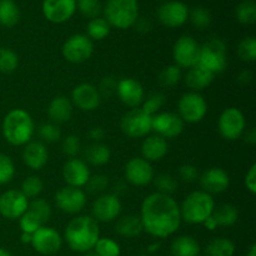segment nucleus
Here are the masks:
<instances>
[{
	"instance_id": "f8f14e48",
	"label": "nucleus",
	"mask_w": 256,
	"mask_h": 256,
	"mask_svg": "<svg viewBox=\"0 0 256 256\" xmlns=\"http://www.w3.org/2000/svg\"><path fill=\"white\" fill-rule=\"evenodd\" d=\"M30 245L40 255H55L62 249V238L55 229L42 225L32 234Z\"/></svg>"
},
{
	"instance_id": "338daca9",
	"label": "nucleus",
	"mask_w": 256,
	"mask_h": 256,
	"mask_svg": "<svg viewBox=\"0 0 256 256\" xmlns=\"http://www.w3.org/2000/svg\"><path fill=\"white\" fill-rule=\"evenodd\" d=\"M158 248H159V244L152 245V246H150V252H152V250H158Z\"/></svg>"
},
{
	"instance_id": "58836bf2",
	"label": "nucleus",
	"mask_w": 256,
	"mask_h": 256,
	"mask_svg": "<svg viewBox=\"0 0 256 256\" xmlns=\"http://www.w3.org/2000/svg\"><path fill=\"white\" fill-rule=\"evenodd\" d=\"M42 189H44V182L39 176H28L24 182H22V189L20 192L28 198V199H36L40 194H42Z\"/></svg>"
},
{
	"instance_id": "49530a36",
	"label": "nucleus",
	"mask_w": 256,
	"mask_h": 256,
	"mask_svg": "<svg viewBox=\"0 0 256 256\" xmlns=\"http://www.w3.org/2000/svg\"><path fill=\"white\" fill-rule=\"evenodd\" d=\"M15 175V166L12 160L8 155L0 152V185L12 182Z\"/></svg>"
},
{
	"instance_id": "3c124183",
	"label": "nucleus",
	"mask_w": 256,
	"mask_h": 256,
	"mask_svg": "<svg viewBox=\"0 0 256 256\" xmlns=\"http://www.w3.org/2000/svg\"><path fill=\"white\" fill-rule=\"evenodd\" d=\"M80 148H82V144H80V140L76 135H68V136L62 140V152H64V155L69 156L70 159H72V158H75L79 154Z\"/></svg>"
},
{
	"instance_id": "bf43d9fd",
	"label": "nucleus",
	"mask_w": 256,
	"mask_h": 256,
	"mask_svg": "<svg viewBox=\"0 0 256 256\" xmlns=\"http://www.w3.org/2000/svg\"><path fill=\"white\" fill-rule=\"evenodd\" d=\"M245 134V142L249 145H255L256 144V130L255 128H252L249 132H244Z\"/></svg>"
},
{
	"instance_id": "f3484780",
	"label": "nucleus",
	"mask_w": 256,
	"mask_h": 256,
	"mask_svg": "<svg viewBox=\"0 0 256 256\" xmlns=\"http://www.w3.org/2000/svg\"><path fill=\"white\" fill-rule=\"evenodd\" d=\"M122 212V202L118 195L102 194L94 202L92 208V218L98 222H112Z\"/></svg>"
},
{
	"instance_id": "c9c22d12",
	"label": "nucleus",
	"mask_w": 256,
	"mask_h": 256,
	"mask_svg": "<svg viewBox=\"0 0 256 256\" xmlns=\"http://www.w3.org/2000/svg\"><path fill=\"white\" fill-rule=\"evenodd\" d=\"M182 69L178 65H168L164 69L160 72L159 76H158V82H159L160 86L162 88H172L182 80Z\"/></svg>"
},
{
	"instance_id": "680f3d73",
	"label": "nucleus",
	"mask_w": 256,
	"mask_h": 256,
	"mask_svg": "<svg viewBox=\"0 0 256 256\" xmlns=\"http://www.w3.org/2000/svg\"><path fill=\"white\" fill-rule=\"evenodd\" d=\"M32 234L22 232V244H32Z\"/></svg>"
},
{
	"instance_id": "8fccbe9b",
	"label": "nucleus",
	"mask_w": 256,
	"mask_h": 256,
	"mask_svg": "<svg viewBox=\"0 0 256 256\" xmlns=\"http://www.w3.org/2000/svg\"><path fill=\"white\" fill-rule=\"evenodd\" d=\"M108 185H109V179H108L106 175L96 174L89 178L85 186H86L88 192H92V194H99L106 189Z\"/></svg>"
},
{
	"instance_id": "cd10ccee",
	"label": "nucleus",
	"mask_w": 256,
	"mask_h": 256,
	"mask_svg": "<svg viewBox=\"0 0 256 256\" xmlns=\"http://www.w3.org/2000/svg\"><path fill=\"white\" fill-rule=\"evenodd\" d=\"M144 232L142 219L138 215H126V216L120 218L115 224V232L120 236L132 239V238L139 236Z\"/></svg>"
},
{
	"instance_id": "e433bc0d",
	"label": "nucleus",
	"mask_w": 256,
	"mask_h": 256,
	"mask_svg": "<svg viewBox=\"0 0 256 256\" xmlns=\"http://www.w3.org/2000/svg\"><path fill=\"white\" fill-rule=\"evenodd\" d=\"M19 66V58L16 52L9 48H0V72L10 74Z\"/></svg>"
},
{
	"instance_id": "c85d7f7f",
	"label": "nucleus",
	"mask_w": 256,
	"mask_h": 256,
	"mask_svg": "<svg viewBox=\"0 0 256 256\" xmlns=\"http://www.w3.org/2000/svg\"><path fill=\"white\" fill-rule=\"evenodd\" d=\"M172 256H199L200 245L192 236L182 235L176 238L172 242Z\"/></svg>"
},
{
	"instance_id": "412c9836",
	"label": "nucleus",
	"mask_w": 256,
	"mask_h": 256,
	"mask_svg": "<svg viewBox=\"0 0 256 256\" xmlns=\"http://www.w3.org/2000/svg\"><path fill=\"white\" fill-rule=\"evenodd\" d=\"M116 95L122 104L134 109L144 102V88L136 79L124 78L118 82Z\"/></svg>"
},
{
	"instance_id": "ddd939ff",
	"label": "nucleus",
	"mask_w": 256,
	"mask_h": 256,
	"mask_svg": "<svg viewBox=\"0 0 256 256\" xmlns=\"http://www.w3.org/2000/svg\"><path fill=\"white\" fill-rule=\"evenodd\" d=\"M29 199L20 190H6L0 195V215L8 220H19L28 212Z\"/></svg>"
},
{
	"instance_id": "4be33fe9",
	"label": "nucleus",
	"mask_w": 256,
	"mask_h": 256,
	"mask_svg": "<svg viewBox=\"0 0 256 256\" xmlns=\"http://www.w3.org/2000/svg\"><path fill=\"white\" fill-rule=\"evenodd\" d=\"M90 176L92 175H90L89 166L82 159L72 158V159L68 160L64 166H62V178H64L68 186L80 188L82 189V186L86 185Z\"/></svg>"
},
{
	"instance_id": "f03ea898",
	"label": "nucleus",
	"mask_w": 256,
	"mask_h": 256,
	"mask_svg": "<svg viewBox=\"0 0 256 256\" xmlns=\"http://www.w3.org/2000/svg\"><path fill=\"white\" fill-rule=\"evenodd\" d=\"M100 238L99 222L89 215L74 218L64 232L68 246L76 252H89L94 249Z\"/></svg>"
},
{
	"instance_id": "37998d69",
	"label": "nucleus",
	"mask_w": 256,
	"mask_h": 256,
	"mask_svg": "<svg viewBox=\"0 0 256 256\" xmlns=\"http://www.w3.org/2000/svg\"><path fill=\"white\" fill-rule=\"evenodd\" d=\"M76 8L85 18H89V19L99 18L102 10L100 0H78Z\"/></svg>"
},
{
	"instance_id": "6e6552de",
	"label": "nucleus",
	"mask_w": 256,
	"mask_h": 256,
	"mask_svg": "<svg viewBox=\"0 0 256 256\" xmlns=\"http://www.w3.org/2000/svg\"><path fill=\"white\" fill-rule=\"evenodd\" d=\"M179 116L184 122L189 124H196L202 122L208 112L206 100L199 92H185L179 100L178 104Z\"/></svg>"
},
{
	"instance_id": "a19ab883",
	"label": "nucleus",
	"mask_w": 256,
	"mask_h": 256,
	"mask_svg": "<svg viewBox=\"0 0 256 256\" xmlns=\"http://www.w3.org/2000/svg\"><path fill=\"white\" fill-rule=\"evenodd\" d=\"M238 55L242 62H254L256 60V39L254 36H248L240 42L238 46Z\"/></svg>"
},
{
	"instance_id": "2f4dec72",
	"label": "nucleus",
	"mask_w": 256,
	"mask_h": 256,
	"mask_svg": "<svg viewBox=\"0 0 256 256\" xmlns=\"http://www.w3.org/2000/svg\"><path fill=\"white\" fill-rule=\"evenodd\" d=\"M20 19V10L14 0H0V25L12 28Z\"/></svg>"
},
{
	"instance_id": "864d4df0",
	"label": "nucleus",
	"mask_w": 256,
	"mask_h": 256,
	"mask_svg": "<svg viewBox=\"0 0 256 256\" xmlns=\"http://www.w3.org/2000/svg\"><path fill=\"white\" fill-rule=\"evenodd\" d=\"M179 178L185 182H194L199 178V172L194 165L185 164L179 168Z\"/></svg>"
},
{
	"instance_id": "39448f33",
	"label": "nucleus",
	"mask_w": 256,
	"mask_h": 256,
	"mask_svg": "<svg viewBox=\"0 0 256 256\" xmlns=\"http://www.w3.org/2000/svg\"><path fill=\"white\" fill-rule=\"evenodd\" d=\"M104 15L110 26L122 30L132 28L139 18L138 0H106Z\"/></svg>"
},
{
	"instance_id": "0eeeda50",
	"label": "nucleus",
	"mask_w": 256,
	"mask_h": 256,
	"mask_svg": "<svg viewBox=\"0 0 256 256\" xmlns=\"http://www.w3.org/2000/svg\"><path fill=\"white\" fill-rule=\"evenodd\" d=\"M152 115L144 112L142 108H134L122 118L120 128L126 136L132 139H139V138H145L152 132Z\"/></svg>"
},
{
	"instance_id": "20e7f679",
	"label": "nucleus",
	"mask_w": 256,
	"mask_h": 256,
	"mask_svg": "<svg viewBox=\"0 0 256 256\" xmlns=\"http://www.w3.org/2000/svg\"><path fill=\"white\" fill-rule=\"evenodd\" d=\"M179 208L182 220L188 224H204L214 212L215 202L212 195L198 190L190 192Z\"/></svg>"
},
{
	"instance_id": "69168bd1",
	"label": "nucleus",
	"mask_w": 256,
	"mask_h": 256,
	"mask_svg": "<svg viewBox=\"0 0 256 256\" xmlns=\"http://www.w3.org/2000/svg\"><path fill=\"white\" fill-rule=\"evenodd\" d=\"M84 256H98V255L95 254L94 252H85Z\"/></svg>"
},
{
	"instance_id": "09e8293b",
	"label": "nucleus",
	"mask_w": 256,
	"mask_h": 256,
	"mask_svg": "<svg viewBox=\"0 0 256 256\" xmlns=\"http://www.w3.org/2000/svg\"><path fill=\"white\" fill-rule=\"evenodd\" d=\"M38 132H39V136L46 142H55L62 138V132H60L59 126L54 122L42 124L38 130Z\"/></svg>"
},
{
	"instance_id": "052dcab7",
	"label": "nucleus",
	"mask_w": 256,
	"mask_h": 256,
	"mask_svg": "<svg viewBox=\"0 0 256 256\" xmlns=\"http://www.w3.org/2000/svg\"><path fill=\"white\" fill-rule=\"evenodd\" d=\"M204 225H205V226H206V229H209V230H214V229H216V224H215L214 219H212V216H210L209 219H208L206 222H204Z\"/></svg>"
},
{
	"instance_id": "a18cd8bd",
	"label": "nucleus",
	"mask_w": 256,
	"mask_h": 256,
	"mask_svg": "<svg viewBox=\"0 0 256 256\" xmlns=\"http://www.w3.org/2000/svg\"><path fill=\"white\" fill-rule=\"evenodd\" d=\"M165 102H166V99L162 92H152L148 96L145 102H142V109L152 116V115L158 114V112L164 106Z\"/></svg>"
},
{
	"instance_id": "de8ad7c7",
	"label": "nucleus",
	"mask_w": 256,
	"mask_h": 256,
	"mask_svg": "<svg viewBox=\"0 0 256 256\" xmlns=\"http://www.w3.org/2000/svg\"><path fill=\"white\" fill-rule=\"evenodd\" d=\"M19 225L22 232H28V234H34L40 226H42V222L32 212H29V210L20 216Z\"/></svg>"
},
{
	"instance_id": "b1692460",
	"label": "nucleus",
	"mask_w": 256,
	"mask_h": 256,
	"mask_svg": "<svg viewBox=\"0 0 256 256\" xmlns=\"http://www.w3.org/2000/svg\"><path fill=\"white\" fill-rule=\"evenodd\" d=\"M49 160V152L42 142H29L24 145L22 162L29 169L40 170L46 165Z\"/></svg>"
},
{
	"instance_id": "79ce46f5",
	"label": "nucleus",
	"mask_w": 256,
	"mask_h": 256,
	"mask_svg": "<svg viewBox=\"0 0 256 256\" xmlns=\"http://www.w3.org/2000/svg\"><path fill=\"white\" fill-rule=\"evenodd\" d=\"M154 185L156 186L158 192H162V194L170 195L174 192H176L178 189V182L174 176L169 174H160L156 178L152 179Z\"/></svg>"
},
{
	"instance_id": "ea45409f",
	"label": "nucleus",
	"mask_w": 256,
	"mask_h": 256,
	"mask_svg": "<svg viewBox=\"0 0 256 256\" xmlns=\"http://www.w3.org/2000/svg\"><path fill=\"white\" fill-rule=\"evenodd\" d=\"M28 210L32 212L42 222V225L46 224L50 220V216H52V208H50L49 202H46L42 199H38V198L36 199H32L29 202Z\"/></svg>"
},
{
	"instance_id": "e2e57ef3",
	"label": "nucleus",
	"mask_w": 256,
	"mask_h": 256,
	"mask_svg": "<svg viewBox=\"0 0 256 256\" xmlns=\"http://www.w3.org/2000/svg\"><path fill=\"white\" fill-rule=\"evenodd\" d=\"M246 256H256V245L252 244V246H250L249 252H248Z\"/></svg>"
},
{
	"instance_id": "5fc2aeb1",
	"label": "nucleus",
	"mask_w": 256,
	"mask_h": 256,
	"mask_svg": "<svg viewBox=\"0 0 256 256\" xmlns=\"http://www.w3.org/2000/svg\"><path fill=\"white\" fill-rule=\"evenodd\" d=\"M245 186L249 190L250 194H256V165L252 164L245 175Z\"/></svg>"
},
{
	"instance_id": "72a5a7b5",
	"label": "nucleus",
	"mask_w": 256,
	"mask_h": 256,
	"mask_svg": "<svg viewBox=\"0 0 256 256\" xmlns=\"http://www.w3.org/2000/svg\"><path fill=\"white\" fill-rule=\"evenodd\" d=\"M110 30H112V26L104 18H95V19L90 20L89 24H88L86 36L90 40L99 42V40L105 39L110 34Z\"/></svg>"
},
{
	"instance_id": "0e129e2a",
	"label": "nucleus",
	"mask_w": 256,
	"mask_h": 256,
	"mask_svg": "<svg viewBox=\"0 0 256 256\" xmlns=\"http://www.w3.org/2000/svg\"><path fill=\"white\" fill-rule=\"evenodd\" d=\"M0 256H12V254H10L8 250L2 249V248H0Z\"/></svg>"
},
{
	"instance_id": "423d86ee",
	"label": "nucleus",
	"mask_w": 256,
	"mask_h": 256,
	"mask_svg": "<svg viewBox=\"0 0 256 256\" xmlns=\"http://www.w3.org/2000/svg\"><path fill=\"white\" fill-rule=\"evenodd\" d=\"M198 65L209 70L214 75L224 72L228 65L226 44L222 39H210L200 46V58Z\"/></svg>"
},
{
	"instance_id": "c756f323",
	"label": "nucleus",
	"mask_w": 256,
	"mask_h": 256,
	"mask_svg": "<svg viewBox=\"0 0 256 256\" xmlns=\"http://www.w3.org/2000/svg\"><path fill=\"white\" fill-rule=\"evenodd\" d=\"M85 162L94 166H102L108 164L112 158V152L109 146L102 142H92L85 149Z\"/></svg>"
},
{
	"instance_id": "473e14b6",
	"label": "nucleus",
	"mask_w": 256,
	"mask_h": 256,
	"mask_svg": "<svg viewBox=\"0 0 256 256\" xmlns=\"http://www.w3.org/2000/svg\"><path fill=\"white\" fill-rule=\"evenodd\" d=\"M235 244L226 238H216L208 244L205 249L206 256H234Z\"/></svg>"
},
{
	"instance_id": "7ed1b4c3",
	"label": "nucleus",
	"mask_w": 256,
	"mask_h": 256,
	"mask_svg": "<svg viewBox=\"0 0 256 256\" xmlns=\"http://www.w3.org/2000/svg\"><path fill=\"white\" fill-rule=\"evenodd\" d=\"M2 136L14 146H24L32 142L35 132L32 118L24 109H14L5 115L2 125Z\"/></svg>"
},
{
	"instance_id": "bb28decb",
	"label": "nucleus",
	"mask_w": 256,
	"mask_h": 256,
	"mask_svg": "<svg viewBox=\"0 0 256 256\" xmlns=\"http://www.w3.org/2000/svg\"><path fill=\"white\" fill-rule=\"evenodd\" d=\"M48 115L54 124H62L72 119V104L66 96H55L48 106Z\"/></svg>"
},
{
	"instance_id": "603ef678",
	"label": "nucleus",
	"mask_w": 256,
	"mask_h": 256,
	"mask_svg": "<svg viewBox=\"0 0 256 256\" xmlns=\"http://www.w3.org/2000/svg\"><path fill=\"white\" fill-rule=\"evenodd\" d=\"M116 86H118V82L115 80V78L112 76H105L104 79L102 80L100 82L99 88H98V92H99L100 96L102 98H112V95L116 94Z\"/></svg>"
},
{
	"instance_id": "5701e85b",
	"label": "nucleus",
	"mask_w": 256,
	"mask_h": 256,
	"mask_svg": "<svg viewBox=\"0 0 256 256\" xmlns=\"http://www.w3.org/2000/svg\"><path fill=\"white\" fill-rule=\"evenodd\" d=\"M200 185L202 188V192L208 194H222L230 185L229 174L220 168H210L206 172H202L200 178Z\"/></svg>"
},
{
	"instance_id": "6ab92c4d",
	"label": "nucleus",
	"mask_w": 256,
	"mask_h": 256,
	"mask_svg": "<svg viewBox=\"0 0 256 256\" xmlns=\"http://www.w3.org/2000/svg\"><path fill=\"white\" fill-rule=\"evenodd\" d=\"M42 10L50 22L62 24L75 14L76 0H44Z\"/></svg>"
},
{
	"instance_id": "4c0bfd02",
	"label": "nucleus",
	"mask_w": 256,
	"mask_h": 256,
	"mask_svg": "<svg viewBox=\"0 0 256 256\" xmlns=\"http://www.w3.org/2000/svg\"><path fill=\"white\" fill-rule=\"evenodd\" d=\"M94 252L98 256H120L122 249L115 240L110 238H99L94 246Z\"/></svg>"
},
{
	"instance_id": "aec40b11",
	"label": "nucleus",
	"mask_w": 256,
	"mask_h": 256,
	"mask_svg": "<svg viewBox=\"0 0 256 256\" xmlns=\"http://www.w3.org/2000/svg\"><path fill=\"white\" fill-rule=\"evenodd\" d=\"M102 102L98 88L89 82H82L74 88L72 92V104L82 112H92Z\"/></svg>"
},
{
	"instance_id": "9d476101",
	"label": "nucleus",
	"mask_w": 256,
	"mask_h": 256,
	"mask_svg": "<svg viewBox=\"0 0 256 256\" xmlns=\"http://www.w3.org/2000/svg\"><path fill=\"white\" fill-rule=\"evenodd\" d=\"M219 132L225 140L234 142L244 135L246 122L245 116L238 108H228L219 116L218 122Z\"/></svg>"
},
{
	"instance_id": "6e6d98bb",
	"label": "nucleus",
	"mask_w": 256,
	"mask_h": 256,
	"mask_svg": "<svg viewBox=\"0 0 256 256\" xmlns=\"http://www.w3.org/2000/svg\"><path fill=\"white\" fill-rule=\"evenodd\" d=\"M89 138L94 142H99L105 136V132L102 126H94L89 130Z\"/></svg>"
},
{
	"instance_id": "7c9ffc66",
	"label": "nucleus",
	"mask_w": 256,
	"mask_h": 256,
	"mask_svg": "<svg viewBox=\"0 0 256 256\" xmlns=\"http://www.w3.org/2000/svg\"><path fill=\"white\" fill-rule=\"evenodd\" d=\"M212 218L214 219L216 226H232L239 219V212L232 204H222L214 208Z\"/></svg>"
},
{
	"instance_id": "4d7b16f0",
	"label": "nucleus",
	"mask_w": 256,
	"mask_h": 256,
	"mask_svg": "<svg viewBox=\"0 0 256 256\" xmlns=\"http://www.w3.org/2000/svg\"><path fill=\"white\" fill-rule=\"evenodd\" d=\"M132 26L136 28L138 32H146L152 29V22H150L148 19H145V18H142V19H139V18H138V20L135 22V24L132 25Z\"/></svg>"
},
{
	"instance_id": "4468645a",
	"label": "nucleus",
	"mask_w": 256,
	"mask_h": 256,
	"mask_svg": "<svg viewBox=\"0 0 256 256\" xmlns=\"http://www.w3.org/2000/svg\"><path fill=\"white\" fill-rule=\"evenodd\" d=\"M55 204L65 214L74 215L82 212L86 205V194L80 188L64 186L55 194Z\"/></svg>"
},
{
	"instance_id": "a878e982",
	"label": "nucleus",
	"mask_w": 256,
	"mask_h": 256,
	"mask_svg": "<svg viewBox=\"0 0 256 256\" xmlns=\"http://www.w3.org/2000/svg\"><path fill=\"white\" fill-rule=\"evenodd\" d=\"M215 75L210 72L209 70L204 69L200 65H195V66L190 68L188 70L186 75H185V84L189 88L192 92H199L202 90L206 89L208 86L212 85L214 82Z\"/></svg>"
},
{
	"instance_id": "13d9d810",
	"label": "nucleus",
	"mask_w": 256,
	"mask_h": 256,
	"mask_svg": "<svg viewBox=\"0 0 256 256\" xmlns=\"http://www.w3.org/2000/svg\"><path fill=\"white\" fill-rule=\"evenodd\" d=\"M252 80V72H250V70H244V72H240L239 76H238V82H239L240 85L250 84Z\"/></svg>"
},
{
	"instance_id": "774afa93",
	"label": "nucleus",
	"mask_w": 256,
	"mask_h": 256,
	"mask_svg": "<svg viewBox=\"0 0 256 256\" xmlns=\"http://www.w3.org/2000/svg\"><path fill=\"white\" fill-rule=\"evenodd\" d=\"M142 256H150V255H142Z\"/></svg>"
},
{
	"instance_id": "dca6fc26",
	"label": "nucleus",
	"mask_w": 256,
	"mask_h": 256,
	"mask_svg": "<svg viewBox=\"0 0 256 256\" xmlns=\"http://www.w3.org/2000/svg\"><path fill=\"white\" fill-rule=\"evenodd\" d=\"M158 18L165 26L179 28L189 19V8L179 0L166 2L158 9Z\"/></svg>"
},
{
	"instance_id": "c03bdc74",
	"label": "nucleus",
	"mask_w": 256,
	"mask_h": 256,
	"mask_svg": "<svg viewBox=\"0 0 256 256\" xmlns=\"http://www.w3.org/2000/svg\"><path fill=\"white\" fill-rule=\"evenodd\" d=\"M189 18L192 20V25L199 28V29H205L212 22V14H210L206 8L202 6H196L192 12H189Z\"/></svg>"
},
{
	"instance_id": "f257e3e1",
	"label": "nucleus",
	"mask_w": 256,
	"mask_h": 256,
	"mask_svg": "<svg viewBox=\"0 0 256 256\" xmlns=\"http://www.w3.org/2000/svg\"><path fill=\"white\" fill-rule=\"evenodd\" d=\"M139 216L145 232L158 239L175 234L182 224L178 202L162 192H152L145 198Z\"/></svg>"
},
{
	"instance_id": "9b49d317",
	"label": "nucleus",
	"mask_w": 256,
	"mask_h": 256,
	"mask_svg": "<svg viewBox=\"0 0 256 256\" xmlns=\"http://www.w3.org/2000/svg\"><path fill=\"white\" fill-rule=\"evenodd\" d=\"M200 58V45L194 38L180 36L176 40L172 48V59H174L175 65L182 69H190L195 66L199 62Z\"/></svg>"
},
{
	"instance_id": "a211bd4d",
	"label": "nucleus",
	"mask_w": 256,
	"mask_h": 256,
	"mask_svg": "<svg viewBox=\"0 0 256 256\" xmlns=\"http://www.w3.org/2000/svg\"><path fill=\"white\" fill-rule=\"evenodd\" d=\"M125 179L134 186H145L154 179L152 162L142 158H132L125 165Z\"/></svg>"
},
{
	"instance_id": "f704fd0d",
	"label": "nucleus",
	"mask_w": 256,
	"mask_h": 256,
	"mask_svg": "<svg viewBox=\"0 0 256 256\" xmlns=\"http://www.w3.org/2000/svg\"><path fill=\"white\" fill-rule=\"evenodd\" d=\"M235 15L240 24L252 25L256 22V4L254 0H244L238 5Z\"/></svg>"
},
{
	"instance_id": "393cba45",
	"label": "nucleus",
	"mask_w": 256,
	"mask_h": 256,
	"mask_svg": "<svg viewBox=\"0 0 256 256\" xmlns=\"http://www.w3.org/2000/svg\"><path fill=\"white\" fill-rule=\"evenodd\" d=\"M168 152H169V144H168L166 139L156 134L148 136L142 144V159L149 162H160L162 159H164Z\"/></svg>"
},
{
	"instance_id": "2eb2a0df",
	"label": "nucleus",
	"mask_w": 256,
	"mask_h": 256,
	"mask_svg": "<svg viewBox=\"0 0 256 256\" xmlns=\"http://www.w3.org/2000/svg\"><path fill=\"white\" fill-rule=\"evenodd\" d=\"M185 122L174 112H158L152 115V130L164 139H172L179 136L184 130Z\"/></svg>"
},
{
	"instance_id": "1a4fd4ad",
	"label": "nucleus",
	"mask_w": 256,
	"mask_h": 256,
	"mask_svg": "<svg viewBox=\"0 0 256 256\" xmlns=\"http://www.w3.org/2000/svg\"><path fill=\"white\" fill-rule=\"evenodd\" d=\"M94 44L86 35L75 34L65 40L62 48V54L66 62L72 64H82L92 58Z\"/></svg>"
}]
</instances>
